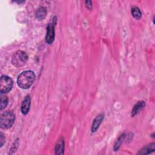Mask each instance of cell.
Listing matches in <instances>:
<instances>
[{"instance_id": "obj_1", "label": "cell", "mask_w": 155, "mask_h": 155, "mask_svg": "<svg viewBox=\"0 0 155 155\" xmlns=\"http://www.w3.org/2000/svg\"><path fill=\"white\" fill-rule=\"evenodd\" d=\"M35 80V74L30 70L24 71L18 77L17 83L21 88L26 89L31 87Z\"/></svg>"}, {"instance_id": "obj_2", "label": "cell", "mask_w": 155, "mask_h": 155, "mask_svg": "<svg viewBox=\"0 0 155 155\" xmlns=\"http://www.w3.org/2000/svg\"><path fill=\"white\" fill-rule=\"evenodd\" d=\"M15 116L12 111H5L1 116L0 126L2 129H7L12 126L15 122Z\"/></svg>"}, {"instance_id": "obj_3", "label": "cell", "mask_w": 155, "mask_h": 155, "mask_svg": "<svg viewBox=\"0 0 155 155\" xmlns=\"http://www.w3.org/2000/svg\"><path fill=\"white\" fill-rule=\"evenodd\" d=\"M28 60V56L25 52L19 50L17 51L12 56V63L16 67H19L24 65Z\"/></svg>"}, {"instance_id": "obj_4", "label": "cell", "mask_w": 155, "mask_h": 155, "mask_svg": "<svg viewBox=\"0 0 155 155\" xmlns=\"http://www.w3.org/2000/svg\"><path fill=\"white\" fill-rule=\"evenodd\" d=\"M13 87L12 79L7 76H2L0 79V91L1 93L10 91Z\"/></svg>"}, {"instance_id": "obj_5", "label": "cell", "mask_w": 155, "mask_h": 155, "mask_svg": "<svg viewBox=\"0 0 155 155\" xmlns=\"http://www.w3.org/2000/svg\"><path fill=\"white\" fill-rule=\"evenodd\" d=\"M54 29L53 25L50 24L47 28V34L45 39L48 44H51L54 41Z\"/></svg>"}, {"instance_id": "obj_6", "label": "cell", "mask_w": 155, "mask_h": 155, "mask_svg": "<svg viewBox=\"0 0 155 155\" xmlns=\"http://www.w3.org/2000/svg\"><path fill=\"white\" fill-rule=\"evenodd\" d=\"M30 96H27L25 97L24 99L21 107V112L23 114H27L30 110Z\"/></svg>"}, {"instance_id": "obj_7", "label": "cell", "mask_w": 155, "mask_h": 155, "mask_svg": "<svg viewBox=\"0 0 155 155\" xmlns=\"http://www.w3.org/2000/svg\"><path fill=\"white\" fill-rule=\"evenodd\" d=\"M104 117V114H101L98 115L97 117H96V118L93 120V122L91 126V132H95L98 129L100 124L103 120Z\"/></svg>"}, {"instance_id": "obj_8", "label": "cell", "mask_w": 155, "mask_h": 155, "mask_svg": "<svg viewBox=\"0 0 155 155\" xmlns=\"http://www.w3.org/2000/svg\"><path fill=\"white\" fill-rule=\"evenodd\" d=\"M145 106V103L144 101H141L137 102L133 107L132 111H131V116H134L137 113H139Z\"/></svg>"}, {"instance_id": "obj_9", "label": "cell", "mask_w": 155, "mask_h": 155, "mask_svg": "<svg viewBox=\"0 0 155 155\" xmlns=\"http://www.w3.org/2000/svg\"><path fill=\"white\" fill-rule=\"evenodd\" d=\"M64 150V142L62 138L59 139L55 146V154H62Z\"/></svg>"}, {"instance_id": "obj_10", "label": "cell", "mask_w": 155, "mask_h": 155, "mask_svg": "<svg viewBox=\"0 0 155 155\" xmlns=\"http://www.w3.org/2000/svg\"><path fill=\"white\" fill-rule=\"evenodd\" d=\"M155 150V143H152L151 144L148 145L147 146L143 148L138 153L139 154H147L153 152Z\"/></svg>"}, {"instance_id": "obj_11", "label": "cell", "mask_w": 155, "mask_h": 155, "mask_svg": "<svg viewBox=\"0 0 155 155\" xmlns=\"http://www.w3.org/2000/svg\"><path fill=\"white\" fill-rule=\"evenodd\" d=\"M47 15V10L44 7H39L36 12V17L38 19H43L45 18Z\"/></svg>"}, {"instance_id": "obj_12", "label": "cell", "mask_w": 155, "mask_h": 155, "mask_svg": "<svg viewBox=\"0 0 155 155\" xmlns=\"http://www.w3.org/2000/svg\"><path fill=\"white\" fill-rule=\"evenodd\" d=\"M131 13L133 16L137 19H140L142 16V13L140 11V9L136 6H134L131 8Z\"/></svg>"}, {"instance_id": "obj_13", "label": "cell", "mask_w": 155, "mask_h": 155, "mask_svg": "<svg viewBox=\"0 0 155 155\" xmlns=\"http://www.w3.org/2000/svg\"><path fill=\"white\" fill-rule=\"evenodd\" d=\"M7 104H8V99H7V96H5V95H2V93H1V107H0L1 110L7 107Z\"/></svg>"}, {"instance_id": "obj_14", "label": "cell", "mask_w": 155, "mask_h": 155, "mask_svg": "<svg viewBox=\"0 0 155 155\" xmlns=\"http://www.w3.org/2000/svg\"><path fill=\"white\" fill-rule=\"evenodd\" d=\"M124 136H124V134H122V135L120 136V137H119L118 138V139L117 140V141H116V143L114 144V150L115 151H116V150L119 148V147H120V144H121L122 140H124Z\"/></svg>"}, {"instance_id": "obj_15", "label": "cell", "mask_w": 155, "mask_h": 155, "mask_svg": "<svg viewBox=\"0 0 155 155\" xmlns=\"http://www.w3.org/2000/svg\"><path fill=\"white\" fill-rule=\"evenodd\" d=\"M85 6L86 7L89 9V10H91V8H92V2L91 1H86L85 2Z\"/></svg>"}, {"instance_id": "obj_16", "label": "cell", "mask_w": 155, "mask_h": 155, "mask_svg": "<svg viewBox=\"0 0 155 155\" xmlns=\"http://www.w3.org/2000/svg\"><path fill=\"white\" fill-rule=\"evenodd\" d=\"M5 142V138L2 133L0 134V147H2Z\"/></svg>"}]
</instances>
